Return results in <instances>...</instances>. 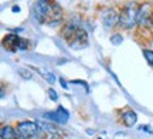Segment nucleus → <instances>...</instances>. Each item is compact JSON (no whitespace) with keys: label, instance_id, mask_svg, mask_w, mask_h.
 <instances>
[{"label":"nucleus","instance_id":"3","mask_svg":"<svg viewBox=\"0 0 153 139\" xmlns=\"http://www.w3.org/2000/svg\"><path fill=\"white\" fill-rule=\"evenodd\" d=\"M51 4L50 1H36L31 7V13H33L34 19L37 20V23H47L50 17V11H51Z\"/></svg>","mask_w":153,"mask_h":139},{"label":"nucleus","instance_id":"16","mask_svg":"<svg viewBox=\"0 0 153 139\" xmlns=\"http://www.w3.org/2000/svg\"><path fill=\"white\" fill-rule=\"evenodd\" d=\"M150 27H152V30H153V16H152V20H150Z\"/></svg>","mask_w":153,"mask_h":139},{"label":"nucleus","instance_id":"10","mask_svg":"<svg viewBox=\"0 0 153 139\" xmlns=\"http://www.w3.org/2000/svg\"><path fill=\"white\" fill-rule=\"evenodd\" d=\"M120 118H122V122L125 123L126 126H133L137 122V115L133 109H125L122 112Z\"/></svg>","mask_w":153,"mask_h":139},{"label":"nucleus","instance_id":"2","mask_svg":"<svg viewBox=\"0 0 153 139\" xmlns=\"http://www.w3.org/2000/svg\"><path fill=\"white\" fill-rule=\"evenodd\" d=\"M17 139H38L43 134L40 125L34 121H23L17 125Z\"/></svg>","mask_w":153,"mask_h":139},{"label":"nucleus","instance_id":"8","mask_svg":"<svg viewBox=\"0 0 153 139\" xmlns=\"http://www.w3.org/2000/svg\"><path fill=\"white\" fill-rule=\"evenodd\" d=\"M153 16V9L149 4H142L137 9V26L139 27H148L150 26V20Z\"/></svg>","mask_w":153,"mask_h":139},{"label":"nucleus","instance_id":"14","mask_svg":"<svg viewBox=\"0 0 153 139\" xmlns=\"http://www.w3.org/2000/svg\"><path fill=\"white\" fill-rule=\"evenodd\" d=\"M111 41H112L115 45L119 44L120 41H122V36H120V34H115V36H112V37H111Z\"/></svg>","mask_w":153,"mask_h":139},{"label":"nucleus","instance_id":"13","mask_svg":"<svg viewBox=\"0 0 153 139\" xmlns=\"http://www.w3.org/2000/svg\"><path fill=\"white\" fill-rule=\"evenodd\" d=\"M143 56L148 60V62L153 67V51L152 50H143Z\"/></svg>","mask_w":153,"mask_h":139},{"label":"nucleus","instance_id":"12","mask_svg":"<svg viewBox=\"0 0 153 139\" xmlns=\"http://www.w3.org/2000/svg\"><path fill=\"white\" fill-rule=\"evenodd\" d=\"M38 71H40V74H43L44 78H45L48 83H54L55 81V75L53 74V72L47 71V70H44V68H38Z\"/></svg>","mask_w":153,"mask_h":139},{"label":"nucleus","instance_id":"11","mask_svg":"<svg viewBox=\"0 0 153 139\" xmlns=\"http://www.w3.org/2000/svg\"><path fill=\"white\" fill-rule=\"evenodd\" d=\"M0 138L1 139H17V129H14L13 126H10V125L1 126Z\"/></svg>","mask_w":153,"mask_h":139},{"label":"nucleus","instance_id":"15","mask_svg":"<svg viewBox=\"0 0 153 139\" xmlns=\"http://www.w3.org/2000/svg\"><path fill=\"white\" fill-rule=\"evenodd\" d=\"M48 97H50V98H51L53 101H57V100H58V95H57V92H55L53 88L48 89Z\"/></svg>","mask_w":153,"mask_h":139},{"label":"nucleus","instance_id":"17","mask_svg":"<svg viewBox=\"0 0 153 139\" xmlns=\"http://www.w3.org/2000/svg\"><path fill=\"white\" fill-rule=\"evenodd\" d=\"M99 139H101V138H99Z\"/></svg>","mask_w":153,"mask_h":139},{"label":"nucleus","instance_id":"4","mask_svg":"<svg viewBox=\"0 0 153 139\" xmlns=\"http://www.w3.org/2000/svg\"><path fill=\"white\" fill-rule=\"evenodd\" d=\"M3 45L4 48H7L11 53H16V51H22L26 50L28 47V40H24L22 37H19L17 34H7L4 39H3Z\"/></svg>","mask_w":153,"mask_h":139},{"label":"nucleus","instance_id":"9","mask_svg":"<svg viewBox=\"0 0 153 139\" xmlns=\"http://www.w3.org/2000/svg\"><path fill=\"white\" fill-rule=\"evenodd\" d=\"M62 22V9L57 3L51 4V11H50V17L47 24L48 26H57L58 23Z\"/></svg>","mask_w":153,"mask_h":139},{"label":"nucleus","instance_id":"7","mask_svg":"<svg viewBox=\"0 0 153 139\" xmlns=\"http://www.w3.org/2000/svg\"><path fill=\"white\" fill-rule=\"evenodd\" d=\"M44 117L48 118L50 122L53 123H60V125H64V123L68 122V118H70V114L64 106H58L55 111L53 112H45Z\"/></svg>","mask_w":153,"mask_h":139},{"label":"nucleus","instance_id":"1","mask_svg":"<svg viewBox=\"0 0 153 139\" xmlns=\"http://www.w3.org/2000/svg\"><path fill=\"white\" fill-rule=\"evenodd\" d=\"M137 9L135 3L123 6L119 11V26L125 30H131L137 24Z\"/></svg>","mask_w":153,"mask_h":139},{"label":"nucleus","instance_id":"6","mask_svg":"<svg viewBox=\"0 0 153 139\" xmlns=\"http://www.w3.org/2000/svg\"><path fill=\"white\" fill-rule=\"evenodd\" d=\"M67 41H68V45H70L71 48H74V50H81V48H85L88 45V34L84 28H78Z\"/></svg>","mask_w":153,"mask_h":139},{"label":"nucleus","instance_id":"5","mask_svg":"<svg viewBox=\"0 0 153 139\" xmlns=\"http://www.w3.org/2000/svg\"><path fill=\"white\" fill-rule=\"evenodd\" d=\"M101 22H102V24H104V27L106 30H111V28L116 27L119 24V11L115 10L114 7L105 9L101 13Z\"/></svg>","mask_w":153,"mask_h":139}]
</instances>
